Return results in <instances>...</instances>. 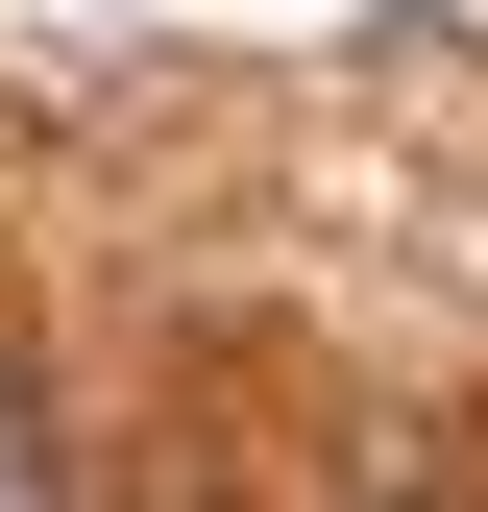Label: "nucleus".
<instances>
[{
    "label": "nucleus",
    "mask_w": 488,
    "mask_h": 512,
    "mask_svg": "<svg viewBox=\"0 0 488 512\" xmlns=\"http://www.w3.org/2000/svg\"><path fill=\"white\" fill-rule=\"evenodd\" d=\"M0 488H49V391H25V366H0Z\"/></svg>",
    "instance_id": "1"
}]
</instances>
